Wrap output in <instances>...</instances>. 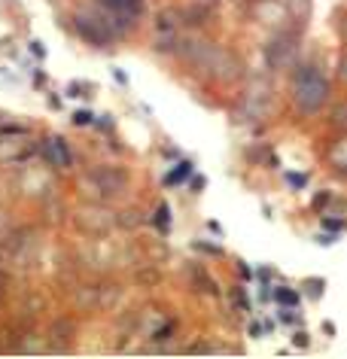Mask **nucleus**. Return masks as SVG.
Instances as JSON below:
<instances>
[{
  "label": "nucleus",
  "instance_id": "nucleus-1",
  "mask_svg": "<svg viewBox=\"0 0 347 359\" xmlns=\"http://www.w3.org/2000/svg\"><path fill=\"white\" fill-rule=\"evenodd\" d=\"M329 101V80L323 76L317 64H299L296 76H292V107L299 116H314L320 113Z\"/></svg>",
  "mask_w": 347,
  "mask_h": 359
},
{
  "label": "nucleus",
  "instance_id": "nucleus-21",
  "mask_svg": "<svg viewBox=\"0 0 347 359\" xmlns=\"http://www.w3.org/2000/svg\"><path fill=\"white\" fill-rule=\"evenodd\" d=\"M305 293H308V299H320V295H323V280H308Z\"/></svg>",
  "mask_w": 347,
  "mask_h": 359
},
{
  "label": "nucleus",
  "instance_id": "nucleus-30",
  "mask_svg": "<svg viewBox=\"0 0 347 359\" xmlns=\"http://www.w3.org/2000/svg\"><path fill=\"white\" fill-rule=\"evenodd\" d=\"M202 186H204V180H202V177L192 180V192H202Z\"/></svg>",
  "mask_w": 347,
  "mask_h": 359
},
{
  "label": "nucleus",
  "instance_id": "nucleus-7",
  "mask_svg": "<svg viewBox=\"0 0 347 359\" xmlns=\"http://www.w3.org/2000/svg\"><path fill=\"white\" fill-rule=\"evenodd\" d=\"M211 76H217L220 82H238L244 76L241 55H238V52H231V49H222V46H217L213 61H211Z\"/></svg>",
  "mask_w": 347,
  "mask_h": 359
},
{
  "label": "nucleus",
  "instance_id": "nucleus-27",
  "mask_svg": "<svg viewBox=\"0 0 347 359\" xmlns=\"http://www.w3.org/2000/svg\"><path fill=\"white\" fill-rule=\"evenodd\" d=\"M329 201H332V195H329V192H323V195H317V198H314V208H323V204H329Z\"/></svg>",
  "mask_w": 347,
  "mask_h": 359
},
{
  "label": "nucleus",
  "instance_id": "nucleus-3",
  "mask_svg": "<svg viewBox=\"0 0 347 359\" xmlns=\"http://www.w3.org/2000/svg\"><path fill=\"white\" fill-rule=\"evenodd\" d=\"M76 28H80V34L86 37L89 43H95V46H107L116 34H122L119 21H116L113 15L104 10V6H101V10H95V12H80V15H76Z\"/></svg>",
  "mask_w": 347,
  "mask_h": 359
},
{
  "label": "nucleus",
  "instance_id": "nucleus-2",
  "mask_svg": "<svg viewBox=\"0 0 347 359\" xmlns=\"http://www.w3.org/2000/svg\"><path fill=\"white\" fill-rule=\"evenodd\" d=\"M82 195H91L95 201H104V198H116L128 189V174L122 171L119 165H98L82 177Z\"/></svg>",
  "mask_w": 347,
  "mask_h": 359
},
{
  "label": "nucleus",
  "instance_id": "nucleus-6",
  "mask_svg": "<svg viewBox=\"0 0 347 359\" xmlns=\"http://www.w3.org/2000/svg\"><path fill=\"white\" fill-rule=\"evenodd\" d=\"M116 223H119V217H116L113 210L101 208V204H91V208H82L80 213H76V225H80L86 234H91V238L107 234Z\"/></svg>",
  "mask_w": 347,
  "mask_h": 359
},
{
  "label": "nucleus",
  "instance_id": "nucleus-4",
  "mask_svg": "<svg viewBox=\"0 0 347 359\" xmlns=\"http://www.w3.org/2000/svg\"><path fill=\"white\" fill-rule=\"evenodd\" d=\"M265 61L272 71H290L299 61V30H277L265 46Z\"/></svg>",
  "mask_w": 347,
  "mask_h": 359
},
{
  "label": "nucleus",
  "instance_id": "nucleus-29",
  "mask_svg": "<svg viewBox=\"0 0 347 359\" xmlns=\"http://www.w3.org/2000/svg\"><path fill=\"white\" fill-rule=\"evenodd\" d=\"M281 299L287 302V304H296V293H287V289H283V293H281Z\"/></svg>",
  "mask_w": 347,
  "mask_h": 359
},
{
  "label": "nucleus",
  "instance_id": "nucleus-14",
  "mask_svg": "<svg viewBox=\"0 0 347 359\" xmlns=\"http://www.w3.org/2000/svg\"><path fill=\"white\" fill-rule=\"evenodd\" d=\"M287 12L296 25H308V19H311V0H287Z\"/></svg>",
  "mask_w": 347,
  "mask_h": 359
},
{
  "label": "nucleus",
  "instance_id": "nucleus-5",
  "mask_svg": "<svg viewBox=\"0 0 347 359\" xmlns=\"http://www.w3.org/2000/svg\"><path fill=\"white\" fill-rule=\"evenodd\" d=\"M213 52H217V43L202 40V37H183V40H177V55L186 61L192 71L211 73Z\"/></svg>",
  "mask_w": 347,
  "mask_h": 359
},
{
  "label": "nucleus",
  "instance_id": "nucleus-32",
  "mask_svg": "<svg viewBox=\"0 0 347 359\" xmlns=\"http://www.w3.org/2000/svg\"><path fill=\"white\" fill-rule=\"evenodd\" d=\"M338 174H341V177H347V162H344V165H338Z\"/></svg>",
  "mask_w": 347,
  "mask_h": 359
},
{
  "label": "nucleus",
  "instance_id": "nucleus-12",
  "mask_svg": "<svg viewBox=\"0 0 347 359\" xmlns=\"http://www.w3.org/2000/svg\"><path fill=\"white\" fill-rule=\"evenodd\" d=\"M186 274H189V280H192V286L195 289H202V293H217V286H213V277L207 274V268H202L198 262H192V265H186Z\"/></svg>",
  "mask_w": 347,
  "mask_h": 359
},
{
  "label": "nucleus",
  "instance_id": "nucleus-28",
  "mask_svg": "<svg viewBox=\"0 0 347 359\" xmlns=\"http://www.w3.org/2000/svg\"><path fill=\"white\" fill-rule=\"evenodd\" d=\"M6 284H10V277H6V274L0 271V302L6 299Z\"/></svg>",
  "mask_w": 347,
  "mask_h": 359
},
{
  "label": "nucleus",
  "instance_id": "nucleus-26",
  "mask_svg": "<svg viewBox=\"0 0 347 359\" xmlns=\"http://www.w3.org/2000/svg\"><path fill=\"white\" fill-rule=\"evenodd\" d=\"M338 34H341V40L347 43V12L341 15V19H338Z\"/></svg>",
  "mask_w": 347,
  "mask_h": 359
},
{
  "label": "nucleus",
  "instance_id": "nucleus-17",
  "mask_svg": "<svg viewBox=\"0 0 347 359\" xmlns=\"http://www.w3.org/2000/svg\"><path fill=\"white\" fill-rule=\"evenodd\" d=\"M329 125H332L335 131H347V101L332 107V113H329Z\"/></svg>",
  "mask_w": 347,
  "mask_h": 359
},
{
  "label": "nucleus",
  "instance_id": "nucleus-25",
  "mask_svg": "<svg viewBox=\"0 0 347 359\" xmlns=\"http://www.w3.org/2000/svg\"><path fill=\"white\" fill-rule=\"evenodd\" d=\"M159 217H156V223H161V225H168V204H159Z\"/></svg>",
  "mask_w": 347,
  "mask_h": 359
},
{
  "label": "nucleus",
  "instance_id": "nucleus-10",
  "mask_svg": "<svg viewBox=\"0 0 347 359\" xmlns=\"http://www.w3.org/2000/svg\"><path fill=\"white\" fill-rule=\"evenodd\" d=\"M73 332H76V323H73L71 317L55 320V323L49 326V350H52V353H58V350H67V347H71Z\"/></svg>",
  "mask_w": 347,
  "mask_h": 359
},
{
  "label": "nucleus",
  "instance_id": "nucleus-9",
  "mask_svg": "<svg viewBox=\"0 0 347 359\" xmlns=\"http://www.w3.org/2000/svg\"><path fill=\"white\" fill-rule=\"evenodd\" d=\"M40 158L52 167H71L73 165L71 149H67V143L61 140V137H46L40 143Z\"/></svg>",
  "mask_w": 347,
  "mask_h": 359
},
{
  "label": "nucleus",
  "instance_id": "nucleus-8",
  "mask_svg": "<svg viewBox=\"0 0 347 359\" xmlns=\"http://www.w3.org/2000/svg\"><path fill=\"white\" fill-rule=\"evenodd\" d=\"M98 6H104V10L119 21V28L125 30L131 21H137V15L143 10V0H98Z\"/></svg>",
  "mask_w": 347,
  "mask_h": 359
},
{
  "label": "nucleus",
  "instance_id": "nucleus-18",
  "mask_svg": "<svg viewBox=\"0 0 347 359\" xmlns=\"http://www.w3.org/2000/svg\"><path fill=\"white\" fill-rule=\"evenodd\" d=\"M204 19H207V6H186L180 21H186V25L198 28V25H204Z\"/></svg>",
  "mask_w": 347,
  "mask_h": 359
},
{
  "label": "nucleus",
  "instance_id": "nucleus-24",
  "mask_svg": "<svg viewBox=\"0 0 347 359\" xmlns=\"http://www.w3.org/2000/svg\"><path fill=\"white\" fill-rule=\"evenodd\" d=\"M73 122H76V125H89V122H91V113H89V110H80V113L73 116Z\"/></svg>",
  "mask_w": 347,
  "mask_h": 359
},
{
  "label": "nucleus",
  "instance_id": "nucleus-20",
  "mask_svg": "<svg viewBox=\"0 0 347 359\" xmlns=\"http://www.w3.org/2000/svg\"><path fill=\"white\" fill-rule=\"evenodd\" d=\"M189 174H192V165H189V162H183V165H180V167H177V171H174V174H168V177H165V183H168V186H174V183L186 180Z\"/></svg>",
  "mask_w": 347,
  "mask_h": 359
},
{
  "label": "nucleus",
  "instance_id": "nucleus-16",
  "mask_svg": "<svg viewBox=\"0 0 347 359\" xmlns=\"http://www.w3.org/2000/svg\"><path fill=\"white\" fill-rule=\"evenodd\" d=\"M177 25H180V19H177V12L174 10H165L156 19V28H159V34H177Z\"/></svg>",
  "mask_w": 347,
  "mask_h": 359
},
{
  "label": "nucleus",
  "instance_id": "nucleus-19",
  "mask_svg": "<svg viewBox=\"0 0 347 359\" xmlns=\"http://www.w3.org/2000/svg\"><path fill=\"white\" fill-rule=\"evenodd\" d=\"M116 217H119V225H125V228H137L143 223L141 210H122V213H116Z\"/></svg>",
  "mask_w": 347,
  "mask_h": 359
},
{
  "label": "nucleus",
  "instance_id": "nucleus-22",
  "mask_svg": "<svg viewBox=\"0 0 347 359\" xmlns=\"http://www.w3.org/2000/svg\"><path fill=\"white\" fill-rule=\"evenodd\" d=\"M338 80H341L344 82V86H347V52H341V55H338Z\"/></svg>",
  "mask_w": 347,
  "mask_h": 359
},
{
  "label": "nucleus",
  "instance_id": "nucleus-11",
  "mask_svg": "<svg viewBox=\"0 0 347 359\" xmlns=\"http://www.w3.org/2000/svg\"><path fill=\"white\" fill-rule=\"evenodd\" d=\"M30 156V147L25 140H0V162H21Z\"/></svg>",
  "mask_w": 347,
  "mask_h": 359
},
{
  "label": "nucleus",
  "instance_id": "nucleus-31",
  "mask_svg": "<svg viewBox=\"0 0 347 359\" xmlns=\"http://www.w3.org/2000/svg\"><path fill=\"white\" fill-rule=\"evenodd\" d=\"M296 344H299V347L308 344V335H305V332H299V335H296Z\"/></svg>",
  "mask_w": 347,
  "mask_h": 359
},
{
  "label": "nucleus",
  "instance_id": "nucleus-13",
  "mask_svg": "<svg viewBox=\"0 0 347 359\" xmlns=\"http://www.w3.org/2000/svg\"><path fill=\"white\" fill-rule=\"evenodd\" d=\"M21 189H28V195H49L46 189H52V180L49 177H37V171H30L21 177Z\"/></svg>",
  "mask_w": 347,
  "mask_h": 359
},
{
  "label": "nucleus",
  "instance_id": "nucleus-23",
  "mask_svg": "<svg viewBox=\"0 0 347 359\" xmlns=\"http://www.w3.org/2000/svg\"><path fill=\"white\" fill-rule=\"evenodd\" d=\"M287 180H290V186H296V189H302L305 183H308L305 174H287Z\"/></svg>",
  "mask_w": 347,
  "mask_h": 359
},
{
  "label": "nucleus",
  "instance_id": "nucleus-15",
  "mask_svg": "<svg viewBox=\"0 0 347 359\" xmlns=\"http://www.w3.org/2000/svg\"><path fill=\"white\" fill-rule=\"evenodd\" d=\"M119 295H122V289L116 286V284L98 286V308H113V304L119 302Z\"/></svg>",
  "mask_w": 347,
  "mask_h": 359
}]
</instances>
